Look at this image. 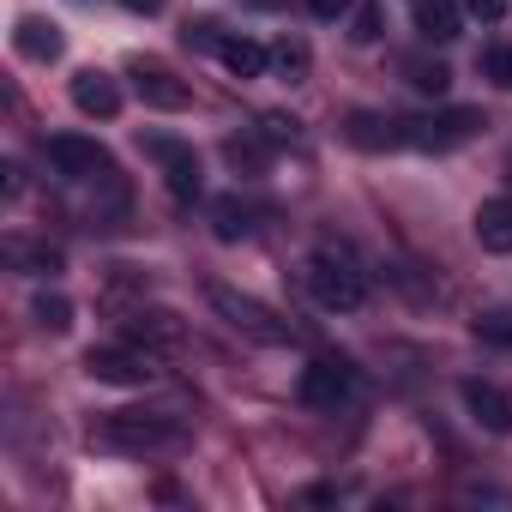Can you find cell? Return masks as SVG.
Masks as SVG:
<instances>
[{
	"instance_id": "5bb4252c",
	"label": "cell",
	"mask_w": 512,
	"mask_h": 512,
	"mask_svg": "<svg viewBox=\"0 0 512 512\" xmlns=\"http://www.w3.org/2000/svg\"><path fill=\"white\" fill-rule=\"evenodd\" d=\"M235 79H266V67H272V49H260L253 37H217V49H211Z\"/></svg>"
},
{
	"instance_id": "d4e9b609",
	"label": "cell",
	"mask_w": 512,
	"mask_h": 512,
	"mask_svg": "<svg viewBox=\"0 0 512 512\" xmlns=\"http://www.w3.org/2000/svg\"><path fill=\"white\" fill-rule=\"evenodd\" d=\"M464 13L482 19V25H500L506 19V0H464Z\"/></svg>"
},
{
	"instance_id": "30bf717a",
	"label": "cell",
	"mask_w": 512,
	"mask_h": 512,
	"mask_svg": "<svg viewBox=\"0 0 512 512\" xmlns=\"http://www.w3.org/2000/svg\"><path fill=\"white\" fill-rule=\"evenodd\" d=\"M464 410L476 428L488 434H512V398L494 386V380H464Z\"/></svg>"
},
{
	"instance_id": "4dcf8cb0",
	"label": "cell",
	"mask_w": 512,
	"mask_h": 512,
	"mask_svg": "<svg viewBox=\"0 0 512 512\" xmlns=\"http://www.w3.org/2000/svg\"><path fill=\"white\" fill-rule=\"evenodd\" d=\"M253 7H278V0H253Z\"/></svg>"
},
{
	"instance_id": "6da1fadb",
	"label": "cell",
	"mask_w": 512,
	"mask_h": 512,
	"mask_svg": "<svg viewBox=\"0 0 512 512\" xmlns=\"http://www.w3.org/2000/svg\"><path fill=\"white\" fill-rule=\"evenodd\" d=\"M211 308H217V320H223L229 332H241V338H253V344H290V338H296V326H290L284 314H272L266 302H253V296H241V290H229V284H211Z\"/></svg>"
},
{
	"instance_id": "7a4b0ae2",
	"label": "cell",
	"mask_w": 512,
	"mask_h": 512,
	"mask_svg": "<svg viewBox=\"0 0 512 512\" xmlns=\"http://www.w3.org/2000/svg\"><path fill=\"white\" fill-rule=\"evenodd\" d=\"M97 440L115 446V452H157V446L181 440V422H169L157 410H115V416L97 422Z\"/></svg>"
},
{
	"instance_id": "e0dca14e",
	"label": "cell",
	"mask_w": 512,
	"mask_h": 512,
	"mask_svg": "<svg viewBox=\"0 0 512 512\" xmlns=\"http://www.w3.org/2000/svg\"><path fill=\"white\" fill-rule=\"evenodd\" d=\"M344 133H350V145H362V151H386V145H404V127H398V121H380V115H368V109H356Z\"/></svg>"
},
{
	"instance_id": "7402d4cb",
	"label": "cell",
	"mask_w": 512,
	"mask_h": 512,
	"mask_svg": "<svg viewBox=\"0 0 512 512\" xmlns=\"http://www.w3.org/2000/svg\"><path fill=\"white\" fill-rule=\"evenodd\" d=\"M410 85H416L422 97H446V91H452V73H446L440 61H416V67H410Z\"/></svg>"
},
{
	"instance_id": "52a82bcc",
	"label": "cell",
	"mask_w": 512,
	"mask_h": 512,
	"mask_svg": "<svg viewBox=\"0 0 512 512\" xmlns=\"http://www.w3.org/2000/svg\"><path fill=\"white\" fill-rule=\"evenodd\" d=\"M127 344H139L145 356H163V350H181V344H187V326H181V314H169V308H139V314L127 320Z\"/></svg>"
},
{
	"instance_id": "f1b7e54d",
	"label": "cell",
	"mask_w": 512,
	"mask_h": 512,
	"mask_svg": "<svg viewBox=\"0 0 512 512\" xmlns=\"http://www.w3.org/2000/svg\"><path fill=\"white\" fill-rule=\"evenodd\" d=\"M344 7H350V0H308V13H314V19H338Z\"/></svg>"
},
{
	"instance_id": "83f0119b",
	"label": "cell",
	"mask_w": 512,
	"mask_h": 512,
	"mask_svg": "<svg viewBox=\"0 0 512 512\" xmlns=\"http://www.w3.org/2000/svg\"><path fill=\"white\" fill-rule=\"evenodd\" d=\"M476 332H482L488 344H512V320H506V314H488V320H476Z\"/></svg>"
},
{
	"instance_id": "277c9868",
	"label": "cell",
	"mask_w": 512,
	"mask_h": 512,
	"mask_svg": "<svg viewBox=\"0 0 512 512\" xmlns=\"http://www.w3.org/2000/svg\"><path fill=\"white\" fill-rule=\"evenodd\" d=\"M398 127H404V145H416V151H452V145L476 139L482 115L476 109H446V115H422V121H398Z\"/></svg>"
},
{
	"instance_id": "f546056e",
	"label": "cell",
	"mask_w": 512,
	"mask_h": 512,
	"mask_svg": "<svg viewBox=\"0 0 512 512\" xmlns=\"http://www.w3.org/2000/svg\"><path fill=\"white\" fill-rule=\"evenodd\" d=\"M121 7H127V13H145V19H151V13H163V0H121Z\"/></svg>"
},
{
	"instance_id": "cb8c5ba5",
	"label": "cell",
	"mask_w": 512,
	"mask_h": 512,
	"mask_svg": "<svg viewBox=\"0 0 512 512\" xmlns=\"http://www.w3.org/2000/svg\"><path fill=\"white\" fill-rule=\"evenodd\" d=\"M260 157H266V145H253V139H229V163H235V169H260Z\"/></svg>"
},
{
	"instance_id": "2e32d148",
	"label": "cell",
	"mask_w": 512,
	"mask_h": 512,
	"mask_svg": "<svg viewBox=\"0 0 512 512\" xmlns=\"http://www.w3.org/2000/svg\"><path fill=\"white\" fill-rule=\"evenodd\" d=\"M13 43H19V55L25 61H61V49H67V37L49 25V19H19V31H13Z\"/></svg>"
},
{
	"instance_id": "d6986e66",
	"label": "cell",
	"mask_w": 512,
	"mask_h": 512,
	"mask_svg": "<svg viewBox=\"0 0 512 512\" xmlns=\"http://www.w3.org/2000/svg\"><path fill=\"white\" fill-rule=\"evenodd\" d=\"M31 320H37L43 332H55V338H61V332H73V302H67V296H55V290H43V296L31 302Z\"/></svg>"
},
{
	"instance_id": "ba28073f",
	"label": "cell",
	"mask_w": 512,
	"mask_h": 512,
	"mask_svg": "<svg viewBox=\"0 0 512 512\" xmlns=\"http://www.w3.org/2000/svg\"><path fill=\"white\" fill-rule=\"evenodd\" d=\"M350 362H338V356H320V362H308L302 368V404H314V410H338L344 398H350Z\"/></svg>"
},
{
	"instance_id": "5b68a950",
	"label": "cell",
	"mask_w": 512,
	"mask_h": 512,
	"mask_svg": "<svg viewBox=\"0 0 512 512\" xmlns=\"http://www.w3.org/2000/svg\"><path fill=\"white\" fill-rule=\"evenodd\" d=\"M85 374L97 386H145L157 374V356H145L139 344H127V350H91L85 356Z\"/></svg>"
},
{
	"instance_id": "4fadbf2b",
	"label": "cell",
	"mask_w": 512,
	"mask_h": 512,
	"mask_svg": "<svg viewBox=\"0 0 512 512\" xmlns=\"http://www.w3.org/2000/svg\"><path fill=\"white\" fill-rule=\"evenodd\" d=\"M416 37H428V43H458V37H464L458 0H416Z\"/></svg>"
},
{
	"instance_id": "ac0fdd59",
	"label": "cell",
	"mask_w": 512,
	"mask_h": 512,
	"mask_svg": "<svg viewBox=\"0 0 512 512\" xmlns=\"http://www.w3.org/2000/svg\"><path fill=\"white\" fill-rule=\"evenodd\" d=\"M211 229H217V241H241V235L253 229V211H247L241 199H217V205H211Z\"/></svg>"
},
{
	"instance_id": "603a6c76",
	"label": "cell",
	"mask_w": 512,
	"mask_h": 512,
	"mask_svg": "<svg viewBox=\"0 0 512 512\" xmlns=\"http://www.w3.org/2000/svg\"><path fill=\"white\" fill-rule=\"evenodd\" d=\"M482 79H494L500 91H512V49H488L482 55Z\"/></svg>"
},
{
	"instance_id": "8992f818",
	"label": "cell",
	"mask_w": 512,
	"mask_h": 512,
	"mask_svg": "<svg viewBox=\"0 0 512 512\" xmlns=\"http://www.w3.org/2000/svg\"><path fill=\"white\" fill-rule=\"evenodd\" d=\"M49 163L67 175V181H91V175H115L109 151L97 139H79V133H55L49 139Z\"/></svg>"
},
{
	"instance_id": "3957f363",
	"label": "cell",
	"mask_w": 512,
	"mask_h": 512,
	"mask_svg": "<svg viewBox=\"0 0 512 512\" xmlns=\"http://www.w3.org/2000/svg\"><path fill=\"white\" fill-rule=\"evenodd\" d=\"M308 290H314V302H320V308H332V314H356V308L368 302L362 272L344 260V253H332V247L308 260Z\"/></svg>"
},
{
	"instance_id": "7c38bea8",
	"label": "cell",
	"mask_w": 512,
	"mask_h": 512,
	"mask_svg": "<svg viewBox=\"0 0 512 512\" xmlns=\"http://www.w3.org/2000/svg\"><path fill=\"white\" fill-rule=\"evenodd\" d=\"M73 109L91 115V121H115L121 115V85L109 73H79L73 79Z\"/></svg>"
},
{
	"instance_id": "4316f807",
	"label": "cell",
	"mask_w": 512,
	"mask_h": 512,
	"mask_svg": "<svg viewBox=\"0 0 512 512\" xmlns=\"http://www.w3.org/2000/svg\"><path fill=\"white\" fill-rule=\"evenodd\" d=\"M260 127H266V145H290V139H296V121H290V115H266Z\"/></svg>"
},
{
	"instance_id": "484cf974",
	"label": "cell",
	"mask_w": 512,
	"mask_h": 512,
	"mask_svg": "<svg viewBox=\"0 0 512 512\" xmlns=\"http://www.w3.org/2000/svg\"><path fill=\"white\" fill-rule=\"evenodd\" d=\"M25 260H31V272H37V278H55V272H61V253H55V247H31Z\"/></svg>"
},
{
	"instance_id": "8fae6325",
	"label": "cell",
	"mask_w": 512,
	"mask_h": 512,
	"mask_svg": "<svg viewBox=\"0 0 512 512\" xmlns=\"http://www.w3.org/2000/svg\"><path fill=\"white\" fill-rule=\"evenodd\" d=\"M133 91H139L151 109H169V115H181V109L193 103V91H187V85H181L169 67H145V61L133 67Z\"/></svg>"
},
{
	"instance_id": "44dd1931",
	"label": "cell",
	"mask_w": 512,
	"mask_h": 512,
	"mask_svg": "<svg viewBox=\"0 0 512 512\" xmlns=\"http://www.w3.org/2000/svg\"><path fill=\"white\" fill-rule=\"evenodd\" d=\"M272 67H278L290 85H302V79H308V43H278V49H272Z\"/></svg>"
},
{
	"instance_id": "ffe728a7",
	"label": "cell",
	"mask_w": 512,
	"mask_h": 512,
	"mask_svg": "<svg viewBox=\"0 0 512 512\" xmlns=\"http://www.w3.org/2000/svg\"><path fill=\"white\" fill-rule=\"evenodd\" d=\"M380 31H386V13L374 7V0H362V7L350 13V43H362V49H368V43H380Z\"/></svg>"
},
{
	"instance_id": "9c48e42d",
	"label": "cell",
	"mask_w": 512,
	"mask_h": 512,
	"mask_svg": "<svg viewBox=\"0 0 512 512\" xmlns=\"http://www.w3.org/2000/svg\"><path fill=\"white\" fill-rule=\"evenodd\" d=\"M145 151L163 163V181H169V193H175L181 205H193V199H199V157H193L181 139H145Z\"/></svg>"
},
{
	"instance_id": "9a60e30c",
	"label": "cell",
	"mask_w": 512,
	"mask_h": 512,
	"mask_svg": "<svg viewBox=\"0 0 512 512\" xmlns=\"http://www.w3.org/2000/svg\"><path fill=\"white\" fill-rule=\"evenodd\" d=\"M470 229H476L482 253H512V199H482Z\"/></svg>"
}]
</instances>
